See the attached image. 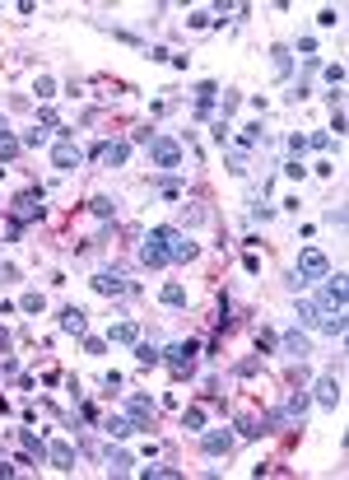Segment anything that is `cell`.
Returning <instances> with one entry per match:
<instances>
[{"instance_id":"19","label":"cell","mask_w":349,"mask_h":480,"mask_svg":"<svg viewBox=\"0 0 349 480\" xmlns=\"http://www.w3.org/2000/svg\"><path fill=\"white\" fill-rule=\"evenodd\" d=\"M24 154V140L15 136V131H5V136H0V163H10V159H19Z\"/></svg>"},{"instance_id":"14","label":"cell","mask_w":349,"mask_h":480,"mask_svg":"<svg viewBox=\"0 0 349 480\" xmlns=\"http://www.w3.org/2000/svg\"><path fill=\"white\" fill-rule=\"evenodd\" d=\"M163 355H168V364H172L177 373H186L191 369V355H196V341H177V345H168Z\"/></svg>"},{"instance_id":"17","label":"cell","mask_w":349,"mask_h":480,"mask_svg":"<svg viewBox=\"0 0 349 480\" xmlns=\"http://www.w3.org/2000/svg\"><path fill=\"white\" fill-rule=\"evenodd\" d=\"M61 331L65 336H89V317H84L79 308H65L61 312Z\"/></svg>"},{"instance_id":"26","label":"cell","mask_w":349,"mask_h":480,"mask_svg":"<svg viewBox=\"0 0 349 480\" xmlns=\"http://www.w3.org/2000/svg\"><path fill=\"white\" fill-rule=\"evenodd\" d=\"M107 471H112V476H126V471H131V457H126V452H107Z\"/></svg>"},{"instance_id":"22","label":"cell","mask_w":349,"mask_h":480,"mask_svg":"<svg viewBox=\"0 0 349 480\" xmlns=\"http://www.w3.org/2000/svg\"><path fill=\"white\" fill-rule=\"evenodd\" d=\"M136 359L145 364V369H154V364H163V350H154L149 341H136Z\"/></svg>"},{"instance_id":"29","label":"cell","mask_w":349,"mask_h":480,"mask_svg":"<svg viewBox=\"0 0 349 480\" xmlns=\"http://www.w3.org/2000/svg\"><path fill=\"white\" fill-rule=\"evenodd\" d=\"M140 476L149 480V476H182V466H168V462H159V466H145Z\"/></svg>"},{"instance_id":"3","label":"cell","mask_w":349,"mask_h":480,"mask_svg":"<svg viewBox=\"0 0 349 480\" xmlns=\"http://www.w3.org/2000/svg\"><path fill=\"white\" fill-rule=\"evenodd\" d=\"M149 163L154 168H177L182 163V145L172 136H149Z\"/></svg>"},{"instance_id":"32","label":"cell","mask_w":349,"mask_h":480,"mask_svg":"<svg viewBox=\"0 0 349 480\" xmlns=\"http://www.w3.org/2000/svg\"><path fill=\"white\" fill-rule=\"evenodd\" d=\"M275 75H289V47H275Z\"/></svg>"},{"instance_id":"5","label":"cell","mask_w":349,"mask_h":480,"mask_svg":"<svg viewBox=\"0 0 349 480\" xmlns=\"http://www.w3.org/2000/svg\"><path fill=\"white\" fill-rule=\"evenodd\" d=\"M317 406H326V410H335V406H340V397H345V392H340V378H335V373H326V378H317Z\"/></svg>"},{"instance_id":"18","label":"cell","mask_w":349,"mask_h":480,"mask_svg":"<svg viewBox=\"0 0 349 480\" xmlns=\"http://www.w3.org/2000/svg\"><path fill=\"white\" fill-rule=\"evenodd\" d=\"M136 429H145V424H136V419H126V415H107V434L112 438H131Z\"/></svg>"},{"instance_id":"34","label":"cell","mask_w":349,"mask_h":480,"mask_svg":"<svg viewBox=\"0 0 349 480\" xmlns=\"http://www.w3.org/2000/svg\"><path fill=\"white\" fill-rule=\"evenodd\" d=\"M275 345H279V341H275L270 331H261V336H257V350H261V355H266V350H275Z\"/></svg>"},{"instance_id":"12","label":"cell","mask_w":349,"mask_h":480,"mask_svg":"<svg viewBox=\"0 0 349 480\" xmlns=\"http://www.w3.org/2000/svg\"><path fill=\"white\" fill-rule=\"evenodd\" d=\"M140 262L149 266V271H159V266H168L172 257H168V248H163V243H154L149 233H145V243H140Z\"/></svg>"},{"instance_id":"40","label":"cell","mask_w":349,"mask_h":480,"mask_svg":"<svg viewBox=\"0 0 349 480\" xmlns=\"http://www.w3.org/2000/svg\"><path fill=\"white\" fill-rule=\"evenodd\" d=\"M5 131H10V122H5V117H0V136H5Z\"/></svg>"},{"instance_id":"7","label":"cell","mask_w":349,"mask_h":480,"mask_svg":"<svg viewBox=\"0 0 349 480\" xmlns=\"http://www.w3.org/2000/svg\"><path fill=\"white\" fill-rule=\"evenodd\" d=\"M279 350H284L289 359H298V364H303V359L312 355V341H307L303 331H284V336H279Z\"/></svg>"},{"instance_id":"35","label":"cell","mask_w":349,"mask_h":480,"mask_svg":"<svg viewBox=\"0 0 349 480\" xmlns=\"http://www.w3.org/2000/svg\"><path fill=\"white\" fill-rule=\"evenodd\" d=\"M84 350H89V355H103L107 341H98V336H84Z\"/></svg>"},{"instance_id":"36","label":"cell","mask_w":349,"mask_h":480,"mask_svg":"<svg viewBox=\"0 0 349 480\" xmlns=\"http://www.w3.org/2000/svg\"><path fill=\"white\" fill-rule=\"evenodd\" d=\"M257 140H261V122H252V126L243 131V145H257Z\"/></svg>"},{"instance_id":"31","label":"cell","mask_w":349,"mask_h":480,"mask_svg":"<svg viewBox=\"0 0 349 480\" xmlns=\"http://www.w3.org/2000/svg\"><path fill=\"white\" fill-rule=\"evenodd\" d=\"M182 219H186V224H200V219H205L200 201H186V205H182Z\"/></svg>"},{"instance_id":"27","label":"cell","mask_w":349,"mask_h":480,"mask_svg":"<svg viewBox=\"0 0 349 480\" xmlns=\"http://www.w3.org/2000/svg\"><path fill=\"white\" fill-rule=\"evenodd\" d=\"M163 303H168V308H182L186 289H182V285H163Z\"/></svg>"},{"instance_id":"16","label":"cell","mask_w":349,"mask_h":480,"mask_svg":"<svg viewBox=\"0 0 349 480\" xmlns=\"http://www.w3.org/2000/svg\"><path fill=\"white\" fill-rule=\"evenodd\" d=\"M214 98H219V84H214V79H200L196 84V117H210Z\"/></svg>"},{"instance_id":"39","label":"cell","mask_w":349,"mask_h":480,"mask_svg":"<svg viewBox=\"0 0 349 480\" xmlns=\"http://www.w3.org/2000/svg\"><path fill=\"white\" fill-rule=\"evenodd\" d=\"M5 345H10V336H5V331H0V355H5Z\"/></svg>"},{"instance_id":"24","label":"cell","mask_w":349,"mask_h":480,"mask_svg":"<svg viewBox=\"0 0 349 480\" xmlns=\"http://www.w3.org/2000/svg\"><path fill=\"white\" fill-rule=\"evenodd\" d=\"M89 210H93L98 219H112V215H117V201H112V196H93Z\"/></svg>"},{"instance_id":"28","label":"cell","mask_w":349,"mask_h":480,"mask_svg":"<svg viewBox=\"0 0 349 480\" xmlns=\"http://www.w3.org/2000/svg\"><path fill=\"white\" fill-rule=\"evenodd\" d=\"M33 93H38V98H56V79L38 75V79H33Z\"/></svg>"},{"instance_id":"13","label":"cell","mask_w":349,"mask_h":480,"mask_svg":"<svg viewBox=\"0 0 349 480\" xmlns=\"http://www.w3.org/2000/svg\"><path fill=\"white\" fill-rule=\"evenodd\" d=\"M93 289H98V294H107V298H122L131 285H126L122 275H112V271H98V275H93Z\"/></svg>"},{"instance_id":"21","label":"cell","mask_w":349,"mask_h":480,"mask_svg":"<svg viewBox=\"0 0 349 480\" xmlns=\"http://www.w3.org/2000/svg\"><path fill=\"white\" fill-rule=\"evenodd\" d=\"M307 406H312V397H307V392H293V397H289V406H284V415H289V419H303Z\"/></svg>"},{"instance_id":"15","label":"cell","mask_w":349,"mask_h":480,"mask_svg":"<svg viewBox=\"0 0 349 480\" xmlns=\"http://www.w3.org/2000/svg\"><path fill=\"white\" fill-rule=\"evenodd\" d=\"M107 341H117V345H136V341H140V322H136V317H122V322H112Z\"/></svg>"},{"instance_id":"1","label":"cell","mask_w":349,"mask_h":480,"mask_svg":"<svg viewBox=\"0 0 349 480\" xmlns=\"http://www.w3.org/2000/svg\"><path fill=\"white\" fill-rule=\"evenodd\" d=\"M149 238H154V243H163L172 262H191V257H196V243H191L182 229H172V224H154Z\"/></svg>"},{"instance_id":"9","label":"cell","mask_w":349,"mask_h":480,"mask_svg":"<svg viewBox=\"0 0 349 480\" xmlns=\"http://www.w3.org/2000/svg\"><path fill=\"white\" fill-rule=\"evenodd\" d=\"M98 159H103V168H122L126 159H131V140H107L103 150H98Z\"/></svg>"},{"instance_id":"38","label":"cell","mask_w":349,"mask_h":480,"mask_svg":"<svg viewBox=\"0 0 349 480\" xmlns=\"http://www.w3.org/2000/svg\"><path fill=\"white\" fill-rule=\"evenodd\" d=\"M335 19H340L335 10H321V15H317V24H321V29H335Z\"/></svg>"},{"instance_id":"37","label":"cell","mask_w":349,"mask_h":480,"mask_svg":"<svg viewBox=\"0 0 349 480\" xmlns=\"http://www.w3.org/2000/svg\"><path fill=\"white\" fill-rule=\"evenodd\" d=\"M228 173H247V159L243 154H228Z\"/></svg>"},{"instance_id":"30","label":"cell","mask_w":349,"mask_h":480,"mask_svg":"<svg viewBox=\"0 0 349 480\" xmlns=\"http://www.w3.org/2000/svg\"><path fill=\"white\" fill-rule=\"evenodd\" d=\"M19 308H24V312H42L47 298H42V294H24V298H19Z\"/></svg>"},{"instance_id":"2","label":"cell","mask_w":349,"mask_h":480,"mask_svg":"<svg viewBox=\"0 0 349 480\" xmlns=\"http://www.w3.org/2000/svg\"><path fill=\"white\" fill-rule=\"evenodd\" d=\"M293 275L303 280V285H312V280H326V275H331L326 252H321V248H303V252H298V271H293Z\"/></svg>"},{"instance_id":"6","label":"cell","mask_w":349,"mask_h":480,"mask_svg":"<svg viewBox=\"0 0 349 480\" xmlns=\"http://www.w3.org/2000/svg\"><path fill=\"white\" fill-rule=\"evenodd\" d=\"M321 308L345 312V275H326V289H321Z\"/></svg>"},{"instance_id":"4","label":"cell","mask_w":349,"mask_h":480,"mask_svg":"<svg viewBox=\"0 0 349 480\" xmlns=\"http://www.w3.org/2000/svg\"><path fill=\"white\" fill-rule=\"evenodd\" d=\"M200 452L205 457H228L233 452V434L228 429H200Z\"/></svg>"},{"instance_id":"23","label":"cell","mask_w":349,"mask_h":480,"mask_svg":"<svg viewBox=\"0 0 349 480\" xmlns=\"http://www.w3.org/2000/svg\"><path fill=\"white\" fill-rule=\"evenodd\" d=\"M182 429H191V434L205 429V410H200V406H186V410H182Z\"/></svg>"},{"instance_id":"25","label":"cell","mask_w":349,"mask_h":480,"mask_svg":"<svg viewBox=\"0 0 349 480\" xmlns=\"http://www.w3.org/2000/svg\"><path fill=\"white\" fill-rule=\"evenodd\" d=\"M19 443H24V452H29V457H38V462H42V457H47V443H42V438H33L29 429L19 434Z\"/></svg>"},{"instance_id":"10","label":"cell","mask_w":349,"mask_h":480,"mask_svg":"<svg viewBox=\"0 0 349 480\" xmlns=\"http://www.w3.org/2000/svg\"><path fill=\"white\" fill-rule=\"evenodd\" d=\"M47 462L56 466V471H75V448H70L65 438H51V448H47Z\"/></svg>"},{"instance_id":"20","label":"cell","mask_w":349,"mask_h":480,"mask_svg":"<svg viewBox=\"0 0 349 480\" xmlns=\"http://www.w3.org/2000/svg\"><path fill=\"white\" fill-rule=\"evenodd\" d=\"M126 410H131V419H136V424L154 419V401H149V397H131V401H126Z\"/></svg>"},{"instance_id":"33","label":"cell","mask_w":349,"mask_h":480,"mask_svg":"<svg viewBox=\"0 0 349 480\" xmlns=\"http://www.w3.org/2000/svg\"><path fill=\"white\" fill-rule=\"evenodd\" d=\"M24 140V150H38V145H47V131H29V136H19Z\"/></svg>"},{"instance_id":"11","label":"cell","mask_w":349,"mask_h":480,"mask_svg":"<svg viewBox=\"0 0 349 480\" xmlns=\"http://www.w3.org/2000/svg\"><path fill=\"white\" fill-rule=\"evenodd\" d=\"M15 219L24 224V219H42V191H24L15 201Z\"/></svg>"},{"instance_id":"8","label":"cell","mask_w":349,"mask_h":480,"mask_svg":"<svg viewBox=\"0 0 349 480\" xmlns=\"http://www.w3.org/2000/svg\"><path fill=\"white\" fill-rule=\"evenodd\" d=\"M79 145H70V140H56V150H51V163H56V168L61 173H75L79 168Z\"/></svg>"}]
</instances>
